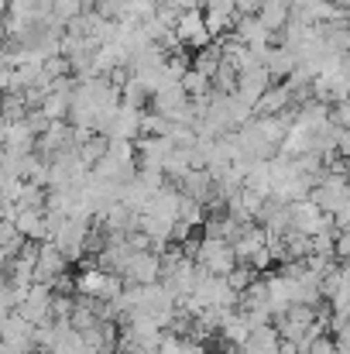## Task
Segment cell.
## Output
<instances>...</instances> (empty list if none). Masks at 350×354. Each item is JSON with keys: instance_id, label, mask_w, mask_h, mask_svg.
I'll return each instance as SVG.
<instances>
[{"instance_id": "cell-14", "label": "cell", "mask_w": 350, "mask_h": 354, "mask_svg": "<svg viewBox=\"0 0 350 354\" xmlns=\"http://www.w3.org/2000/svg\"><path fill=\"white\" fill-rule=\"evenodd\" d=\"M344 172H347V179H350V155L344 158Z\"/></svg>"}, {"instance_id": "cell-11", "label": "cell", "mask_w": 350, "mask_h": 354, "mask_svg": "<svg viewBox=\"0 0 350 354\" xmlns=\"http://www.w3.org/2000/svg\"><path fill=\"white\" fill-rule=\"evenodd\" d=\"M179 354H210V351H206L203 341H196V337H182V351Z\"/></svg>"}, {"instance_id": "cell-2", "label": "cell", "mask_w": 350, "mask_h": 354, "mask_svg": "<svg viewBox=\"0 0 350 354\" xmlns=\"http://www.w3.org/2000/svg\"><path fill=\"white\" fill-rule=\"evenodd\" d=\"M120 275H124L127 286H151V282H158L165 275L162 254H155V251H130Z\"/></svg>"}, {"instance_id": "cell-3", "label": "cell", "mask_w": 350, "mask_h": 354, "mask_svg": "<svg viewBox=\"0 0 350 354\" xmlns=\"http://www.w3.org/2000/svg\"><path fill=\"white\" fill-rule=\"evenodd\" d=\"M175 35H179V41H182L186 48H193V52L206 48V45L213 41V31H210V24H206V10L189 7V10L175 21Z\"/></svg>"}, {"instance_id": "cell-4", "label": "cell", "mask_w": 350, "mask_h": 354, "mask_svg": "<svg viewBox=\"0 0 350 354\" xmlns=\"http://www.w3.org/2000/svg\"><path fill=\"white\" fill-rule=\"evenodd\" d=\"M55 244L66 251L69 261L83 258V251H86V244H90V221H83V217H66V224H62L59 234H55Z\"/></svg>"}, {"instance_id": "cell-7", "label": "cell", "mask_w": 350, "mask_h": 354, "mask_svg": "<svg viewBox=\"0 0 350 354\" xmlns=\"http://www.w3.org/2000/svg\"><path fill=\"white\" fill-rule=\"evenodd\" d=\"M182 86L189 90V97H203V93L213 90V80H210L206 73H200L196 66H189V73L182 76Z\"/></svg>"}, {"instance_id": "cell-9", "label": "cell", "mask_w": 350, "mask_h": 354, "mask_svg": "<svg viewBox=\"0 0 350 354\" xmlns=\"http://www.w3.org/2000/svg\"><path fill=\"white\" fill-rule=\"evenodd\" d=\"M227 279H231V286L237 289V292H244V289H247V286H251V282L257 279V268H254L251 261H240V265L233 268V272L227 275Z\"/></svg>"}, {"instance_id": "cell-6", "label": "cell", "mask_w": 350, "mask_h": 354, "mask_svg": "<svg viewBox=\"0 0 350 354\" xmlns=\"http://www.w3.org/2000/svg\"><path fill=\"white\" fill-rule=\"evenodd\" d=\"M264 66H268V73H271V80H275V83H285V80L299 69V55H295L289 45H278V48H268Z\"/></svg>"}, {"instance_id": "cell-10", "label": "cell", "mask_w": 350, "mask_h": 354, "mask_svg": "<svg viewBox=\"0 0 350 354\" xmlns=\"http://www.w3.org/2000/svg\"><path fill=\"white\" fill-rule=\"evenodd\" d=\"M306 354H340V348H337V341H333L330 334H323V337H320Z\"/></svg>"}, {"instance_id": "cell-13", "label": "cell", "mask_w": 350, "mask_h": 354, "mask_svg": "<svg viewBox=\"0 0 350 354\" xmlns=\"http://www.w3.org/2000/svg\"><path fill=\"white\" fill-rule=\"evenodd\" d=\"M337 258H340V261L350 258V227L347 231H340V237H337Z\"/></svg>"}, {"instance_id": "cell-5", "label": "cell", "mask_w": 350, "mask_h": 354, "mask_svg": "<svg viewBox=\"0 0 350 354\" xmlns=\"http://www.w3.org/2000/svg\"><path fill=\"white\" fill-rule=\"evenodd\" d=\"M240 354H282V334H278V327H271V324L254 327L251 337L240 344Z\"/></svg>"}, {"instance_id": "cell-8", "label": "cell", "mask_w": 350, "mask_h": 354, "mask_svg": "<svg viewBox=\"0 0 350 354\" xmlns=\"http://www.w3.org/2000/svg\"><path fill=\"white\" fill-rule=\"evenodd\" d=\"M158 7H162V0H130L127 17L130 21H148V17H158Z\"/></svg>"}, {"instance_id": "cell-1", "label": "cell", "mask_w": 350, "mask_h": 354, "mask_svg": "<svg viewBox=\"0 0 350 354\" xmlns=\"http://www.w3.org/2000/svg\"><path fill=\"white\" fill-rule=\"evenodd\" d=\"M196 261H200V268H206V272H213V275H231L233 268L240 265V258H237V251H233V241L213 237V234H206L200 241Z\"/></svg>"}, {"instance_id": "cell-12", "label": "cell", "mask_w": 350, "mask_h": 354, "mask_svg": "<svg viewBox=\"0 0 350 354\" xmlns=\"http://www.w3.org/2000/svg\"><path fill=\"white\" fill-rule=\"evenodd\" d=\"M333 120H337L340 127H350V100H340V104H337V111H333Z\"/></svg>"}]
</instances>
